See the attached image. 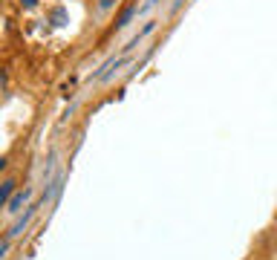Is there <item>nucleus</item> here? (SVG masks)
Wrapping results in <instances>:
<instances>
[{
	"instance_id": "9",
	"label": "nucleus",
	"mask_w": 277,
	"mask_h": 260,
	"mask_svg": "<svg viewBox=\"0 0 277 260\" xmlns=\"http://www.w3.org/2000/svg\"><path fill=\"white\" fill-rule=\"evenodd\" d=\"M98 6H101V9H110V6H113V0H98Z\"/></svg>"
},
{
	"instance_id": "4",
	"label": "nucleus",
	"mask_w": 277,
	"mask_h": 260,
	"mask_svg": "<svg viewBox=\"0 0 277 260\" xmlns=\"http://www.w3.org/2000/svg\"><path fill=\"white\" fill-rule=\"evenodd\" d=\"M15 179H6L3 185H0V208H6L9 205V199H12V194H15Z\"/></svg>"
},
{
	"instance_id": "3",
	"label": "nucleus",
	"mask_w": 277,
	"mask_h": 260,
	"mask_svg": "<svg viewBox=\"0 0 277 260\" xmlns=\"http://www.w3.org/2000/svg\"><path fill=\"white\" fill-rule=\"evenodd\" d=\"M29 196H32L29 188H23V194H15L12 199H9V211H12V214H18L23 205H29Z\"/></svg>"
},
{
	"instance_id": "7",
	"label": "nucleus",
	"mask_w": 277,
	"mask_h": 260,
	"mask_svg": "<svg viewBox=\"0 0 277 260\" xmlns=\"http://www.w3.org/2000/svg\"><path fill=\"white\" fill-rule=\"evenodd\" d=\"M6 252H9V240H3V243H0V258H3Z\"/></svg>"
},
{
	"instance_id": "6",
	"label": "nucleus",
	"mask_w": 277,
	"mask_h": 260,
	"mask_svg": "<svg viewBox=\"0 0 277 260\" xmlns=\"http://www.w3.org/2000/svg\"><path fill=\"white\" fill-rule=\"evenodd\" d=\"M156 3H159V0H145V3H142V6H139V15H148V12H150V9H153Z\"/></svg>"
},
{
	"instance_id": "8",
	"label": "nucleus",
	"mask_w": 277,
	"mask_h": 260,
	"mask_svg": "<svg viewBox=\"0 0 277 260\" xmlns=\"http://www.w3.org/2000/svg\"><path fill=\"white\" fill-rule=\"evenodd\" d=\"M21 3H23L26 9H35V6H38V0H21Z\"/></svg>"
},
{
	"instance_id": "10",
	"label": "nucleus",
	"mask_w": 277,
	"mask_h": 260,
	"mask_svg": "<svg viewBox=\"0 0 277 260\" xmlns=\"http://www.w3.org/2000/svg\"><path fill=\"white\" fill-rule=\"evenodd\" d=\"M3 168H6V159H0V171H3Z\"/></svg>"
},
{
	"instance_id": "5",
	"label": "nucleus",
	"mask_w": 277,
	"mask_h": 260,
	"mask_svg": "<svg viewBox=\"0 0 277 260\" xmlns=\"http://www.w3.org/2000/svg\"><path fill=\"white\" fill-rule=\"evenodd\" d=\"M52 23H55V26H64V23H66V9H64V6H58V9L52 12Z\"/></svg>"
},
{
	"instance_id": "2",
	"label": "nucleus",
	"mask_w": 277,
	"mask_h": 260,
	"mask_svg": "<svg viewBox=\"0 0 277 260\" xmlns=\"http://www.w3.org/2000/svg\"><path fill=\"white\" fill-rule=\"evenodd\" d=\"M35 211H38V205H26V211H23V217L12 226V231H9V237H18V234H23V228L29 226V220L35 217Z\"/></svg>"
},
{
	"instance_id": "1",
	"label": "nucleus",
	"mask_w": 277,
	"mask_h": 260,
	"mask_svg": "<svg viewBox=\"0 0 277 260\" xmlns=\"http://www.w3.org/2000/svg\"><path fill=\"white\" fill-rule=\"evenodd\" d=\"M136 15H139V6H136V3L130 0V3L124 6L122 12H119V18H116V29H124V26H127V23H130V21H133Z\"/></svg>"
}]
</instances>
